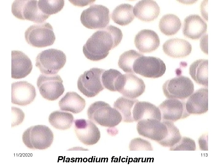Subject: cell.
Segmentation results:
<instances>
[{
  "label": "cell",
  "instance_id": "cell-1",
  "mask_svg": "<svg viewBox=\"0 0 221 166\" xmlns=\"http://www.w3.org/2000/svg\"><path fill=\"white\" fill-rule=\"evenodd\" d=\"M123 37L121 30L110 25L95 32L83 45L85 57L91 61H97L106 58L110 50L117 46Z\"/></svg>",
  "mask_w": 221,
  "mask_h": 166
},
{
  "label": "cell",
  "instance_id": "cell-2",
  "mask_svg": "<svg viewBox=\"0 0 221 166\" xmlns=\"http://www.w3.org/2000/svg\"><path fill=\"white\" fill-rule=\"evenodd\" d=\"M87 115L90 121L104 127H115L118 125L122 119L118 111L102 101L92 103L88 109Z\"/></svg>",
  "mask_w": 221,
  "mask_h": 166
},
{
  "label": "cell",
  "instance_id": "cell-3",
  "mask_svg": "<svg viewBox=\"0 0 221 166\" xmlns=\"http://www.w3.org/2000/svg\"><path fill=\"white\" fill-rule=\"evenodd\" d=\"M54 139L51 129L45 125L31 126L23 133V143L28 148L32 149H45L50 147Z\"/></svg>",
  "mask_w": 221,
  "mask_h": 166
},
{
  "label": "cell",
  "instance_id": "cell-4",
  "mask_svg": "<svg viewBox=\"0 0 221 166\" xmlns=\"http://www.w3.org/2000/svg\"><path fill=\"white\" fill-rule=\"evenodd\" d=\"M35 61V66L42 73L55 74L64 66L66 61V57L61 50L50 49L39 53Z\"/></svg>",
  "mask_w": 221,
  "mask_h": 166
},
{
  "label": "cell",
  "instance_id": "cell-5",
  "mask_svg": "<svg viewBox=\"0 0 221 166\" xmlns=\"http://www.w3.org/2000/svg\"><path fill=\"white\" fill-rule=\"evenodd\" d=\"M25 36L28 44L37 48L51 46L56 39L52 26L47 22L30 26L25 30Z\"/></svg>",
  "mask_w": 221,
  "mask_h": 166
},
{
  "label": "cell",
  "instance_id": "cell-6",
  "mask_svg": "<svg viewBox=\"0 0 221 166\" xmlns=\"http://www.w3.org/2000/svg\"><path fill=\"white\" fill-rule=\"evenodd\" d=\"M37 0H16L11 6L12 14L16 18L36 23L44 22L50 16L43 14L39 10Z\"/></svg>",
  "mask_w": 221,
  "mask_h": 166
},
{
  "label": "cell",
  "instance_id": "cell-7",
  "mask_svg": "<svg viewBox=\"0 0 221 166\" xmlns=\"http://www.w3.org/2000/svg\"><path fill=\"white\" fill-rule=\"evenodd\" d=\"M80 20L83 25L89 29L104 28L109 23V10L103 5H92L82 11Z\"/></svg>",
  "mask_w": 221,
  "mask_h": 166
},
{
  "label": "cell",
  "instance_id": "cell-8",
  "mask_svg": "<svg viewBox=\"0 0 221 166\" xmlns=\"http://www.w3.org/2000/svg\"><path fill=\"white\" fill-rule=\"evenodd\" d=\"M162 90L168 99L184 100L193 93L194 85L189 77L181 76L166 81L163 85Z\"/></svg>",
  "mask_w": 221,
  "mask_h": 166
},
{
  "label": "cell",
  "instance_id": "cell-9",
  "mask_svg": "<svg viewBox=\"0 0 221 166\" xmlns=\"http://www.w3.org/2000/svg\"><path fill=\"white\" fill-rule=\"evenodd\" d=\"M105 70L92 68L85 71L79 77L77 87L79 91L88 97H93L104 89L101 77Z\"/></svg>",
  "mask_w": 221,
  "mask_h": 166
},
{
  "label": "cell",
  "instance_id": "cell-10",
  "mask_svg": "<svg viewBox=\"0 0 221 166\" xmlns=\"http://www.w3.org/2000/svg\"><path fill=\"white\" fill-rule=\"evenodd\" d=\"M166 65L160 58L143 55L137 59L133 66L134 73L146 77L157 78L165 73Z\"/></svg>",
  "mask_w": 221,
  "mask_h": 166
},
{
  "label": "cell",
  "instance_id": "cell-11",
  "mask_svg": "<svg viewBox=\"0 0 221 166\" xmlns=\"http://www.w3.org/2000/svg\"><path fill=\"white\" fill-rule=\"evenodd\" d=\"M63 80L57 74H41L37 78V85L42 97L48 100L57 99L63 93Z\"/></svg>",
  "mask_w": 221,
  "mask_h": 166
},
{
  "label": "cell",
  "instance_id": "cell-12",
  "mask_svg": "<svg viewBox=\"0 0 221 166\" xmlns=\"http://www.w3.org/2000/svg\"><path fill=\"white\" fill-rule=\"evenodd\" d=\"M137 129L140 135L158 143L165 139L167 134V127L165 122L156 119L139 121Z\"/></svg>",
  "mask_w": 221,
  "mask_h": 166
},
{
  "label": "cell",
  "instance_id": "cell-13",
  "mask_svg": "<svg viewBox=\"0 0 221 166\" xmlns=\"http://www.w3.org/2000/svg\"><path fill=\"white\" fill-rule=\"evenodd\" d=\"M161 113V121L175 122L184 119L190 115L186 108L185 101L178 99H168L158 106Z\"/></svg>",
  "mask_w": 221,
  "mask_h": 166
},
{
  "label": "cell",
  "instance_id": "cell-14",
  "mask_svg": "<svg viewBox=\"0 0 221 166\" xmlns=\"http://www.w3.org/2000/svg\"><path fill=\"white\" fill-rule=\"evenodd\" d=\"M74 129L76 135L81 142L87 145H92L99 141L100 131L91 121L84 119L75 120Z\"/></svg>",
  "mask_w": 221,
  "mask_h": 166
},
{
  "label": "cell",
  "instance_id": "cell-15",
  "mask_svg": "<svg viewBox=\"0 0 221 166\" xmlns=\"http://www.w3.org/2000/svg\"><path fill=\"white\" fill-rule=\"evenodd\" d=\"M36 95L35 87L27 81H18L12 84L11 102L13 104L27 105L34 100Z\"/></svg>",
  "mask_w": 221,
  "mask_h": 166
},
{
  "label": "cell",
  "instance_id": "cell-16",
  "mask_svg": "<svg viewBox=\"0 0 221 166\" xmlns=\"http://www.w3.org/2000/svg\"><path fill=\"white\" fill-rule=\"evenodd\" d=\"M11 77L19 79L24 78L31 72L33 65L29 57L19 50L11 51Z\"/></svg>",
  "mask_w": 221,
  "mask_h": 166
},
{
  "label": "cell",
  "instance_id": "cell-17",
  "mask_svg": "<svg viewBox=\"0 0 221 166\" xmlns=\"http://www.w3.org/2000/svg\"><path fill=\"white\" fill-rule=\"evenodd\" d=\"M186 108L189 114L200 115L208 110V89L201 88L193 93L186 102Z\"/></svg>",
  "mask_w": 221,
  "mask_h": 166
},
{
  "label": "cell",
  "instance_id": "cell-18",
  "mask_svg": "<svg viewBox=\"0 0 221 166\" xmlns=\"http://www.w3.org/2000/svg\"><path fill=\"white\" fill-rule=\"evenodd\" d=\"M134 42L136 47L143 53H148L157 49L160 44L157 34L149 29H143L136 35Z\"/></svg>",
  "mask_w": 221,
  "mask_h": 166
},
{
  "label": "cell",
  "instance_id": "cell-19",
  "mask_svg": "<svg viewBox=\"0 0 221 166\" xmlns=\"http://www.w3.org/2000/svg\"><path fill=\"white\" fill-rule=\"evenodd\" d=\"M207 28L206 23L200 16L192 14L184 19L182 32L186 37L196 40L206 33Z\"/></svg>",
  "mask_w": 221,
  "mask_h": 166
},
{
  "label": "cell",
  "instance_id": "cell-20",
  "mask_svg": "<svg viewBox=\"0 0 221 166\" xmlns=\"http://www.w3.org/2000/svg\"><path fill=\"white\" fill-rule=\"evenodd\" d=\"M123 85L119 92L123 97L135 99L140 96L145 92V85L141 78L133 73L124 74Z\"/></svg>",
  "mask_w": 221,
  "mask_h": 166
},
{
  "label": "cell",
  "instance_id": "cell-21",
  "mask_svg": "<svg viewBox=\"0 0 221 166\" xmlns=\"http://www.w3.org/2000/svg\"><path fill=\"white\" fill-rule=\"evenodd\" d=\"M164 53L173 58L184 57L191 52L192 46L187 41L178 38H172L166 41L162 46Z\"/></svg>",
  "mask_w": 221,
  "mask_h": 166
},
{
  "label": "cell",
  "instance_id": "cell-22",
  "mask_svg": "<svg viewBox=\"0 0 221 166\" xmlns=\"http://www.w3.org/2000/svg\"><path fill=\"white\" fill-rule=\"evenodd\" d=\"M160 8L156 2L152 0H143L136 3L133 13L141 20L146 22L153 21L157 18Z\"/></svg>",
  "mask_w": 221,
  "mask_h": 166
},
{
  "label": "cell",
  "instance_id": "cell-23",
  "mask_svg": "<svg viewBox=\"0 0 221 166\" xmlns=\"http://www.w3.org/2000/svg\"><path fill=\"white\" fill-rule=\"evenodd\" d=\"M134 122L144 119H156L161 121V113L159 108L151 103L145 101H137L133 113Z\"/></svg>",
  "mask_w": 221,
  "mask_h": 166
},
{
  "label": "cell",
  "instance_id": "cell-24",
  "mask_svg": "<svg viewBox=\"0 0 221 166\" xmlns=\"http://www.w3.org/2000/svg\"><path fill=\"white\" fill-rule=\"evenodd\" d=\"M59 105L61 110L78 113L84 109L86 101L77 93L69 92L67 93L60 100Z\"/></svg>",
  "mask_w": 221,
  "mask_h": 166
},
{
  "label": "cell",
  "instance_id": "cell-25",
  "mask_svg": "<svg viewBox=\"0 0 221 166\" xmlns=\"http://www.w3.org/2000/svg\"><path fill=\"white\" fill-rule=\"evenodd\" d=\"M103 85L111 91L119 92L124 81V75L119 71L113 69L105 70L101 77Z\"/></svg>",
  "mask_w": 221,
  "mask_h": 166
},
{
  "label": "cell",
  "instance_id": "cell-26",
  "mask_svg": "<svg viewBox=\"0 0 221 166\" xmlns=\"http://www.w3.org/2000/svg\"><path fill=\"white\" fill-rule=\"evenodd\" d=\"M208 59H199L193 62L189 68V73L198 84L207 88Z\"/></svg>",
  "mask_w": 221,
  "mask_h": 166
},
{
  "label": "cell",
  "instance_id": "cell-27",
  "mask_svg": "<svg viewBox=\"0 0 221 166\" xmlns=\"http://www.w3.org/2000/svg\"><path fill=\"white\" fill-rule=\"evenodd\" d=\"M111 18L114 23L119 25L129 24L134 18L133 6L127 3L118 5L113 10Z\"/></svg>",
  "mask_w": 221,
  "mask_h": 166
},
{
  "label": "cell",
  "instance_id": "cell-28",
  "mask_svg": "<svg viewBox=\"0 0 221 166\" xmlns=\"http://www.w3.org/2000/svg\"><path fill=\"white\" fill-rule=\"evenodd\" d=\"M137 99L121 97L114 102V107L121 114L122 121L127 123L134 122L133 115L134 108Z\"/></svg>",
  "mask_w": 221,
  "mask_h": 166
},
{
  "label": "cell",
  "instance_id": "cell-29",
  "mask_svg": "<svg viewBox=\"0 0 221 166\" xmlns=\"http://www.w3.org/2000/svg\"><path fill=\"white\" fill-rule=\"evenodd\" d=\"M181 26L180 18L173 14H167L160 19L159 27L161 31L167 36H172L179 31Z\"/></svg>",
  "mask_w": 221,
  "mask_h": 166
},
{
  "label": "cell",
  "instance_id": "cell-30",
  "mask_svg": "<svg viewBox=\"0 0 221 166\" xmlns=\"http://www.w3.org/2000/svg\"><path fill=\"white\" fill-rule=\"evenodd\" d=\"M48 120L54 128L64 130L69 128L72 126L74 121V117L71 113L56 111L50 114Z\"/></svg>",
  "mask_w": 221,
  "mask_h": 166
},
{
  "label": "cell",
  "instance_id": "cell-31",
  "mask_svg": "<svg viewBox=\"0 0 221 166\" xmlns=\"http://www.w3.org/2000/svg\"><path fill=\"white\" fill-rule=\"evenodd\" d=\"M143 55L134 50H130L124 52L120 56L118 64L119 67L125 72L134 73L133 66L136 60Z\"/></svg>",
  "mask_w": 221,
  "mask_h": 166
},
{
  "label": "cell",
  "instance_id": "cell-32",
  "mask_svg": "<svg viewBox=\"0 0 221 166\" xmlns=\"http://www.w3.org/2000/svg\"><path fill=\"white\" fill-rule=\"evenodd\" d=\"M167 128V134L166 137L158 143L163 147H172L177 143L182 136L179 129L174 125V122L165 121Z\"/></svg>",
  "mask_w": 221,
  "mask_h": 166
},
{
  "label": "cell",
  "instance_id": "cell-33",
  "mask_svg": "<svg viewBox=\"0 0 221 166\" xmlns=\"http://www.w3.org/2000/svg\"><path fill=\"white\" fill-rule=\"evenodd\" d=\"M38 6L44 14L50 16L60 11L64 5V0H38Z\"/></svg>",
  "mask_w": 221,
  "mask_h": 166
},
{
  "label": "cell",
  "instance_id": "cell-34",
  "mask_svg": "<svg viewBox=\"0 0 221 166\" xmlns=\"http://www.w3.org/2000/svg\"><path fill=\"white\" fill-rule=\"evenodd\" d=\"M196 149V143L192 139L182 137L180 141L173 147H170L171 151H195Z\"/></svg>",
  "mask_w": 221,
  "mask_h": 166
},
{
  "label": "cell",
  "instance_id": "cell-35",
  "mask_svg": "<svg viewBox=\"0 0 221 166\" xmlns=\"http://www.w3.org/2000/svg\"><path fill=\"white\" fill-rule=\"evenodd\" d=\"M12 127L18 125L23 121L25 118V114L19 108L12 107Z\"/></svg>",
  "mask_w": 221,
  "mask_h": 166
},
{
  "label": "cell",
  "instance_id": "cell-36",
  "mask_svg": "<svg viewBox=\"0 0 221 166\" xmlns=\"http://www.w3.org/2000/svg\"><path fill=\"white\" fill-rule=\"evenodd\" d=\"M207 137H207H206L205 140H204L205 137H204V135H203L199 139V143L200 149L201 150H208L207 144V139L206 140Z\"/></svg>",
  "mask_w": 221,
  "mask_h": 166
}]
</instances>
